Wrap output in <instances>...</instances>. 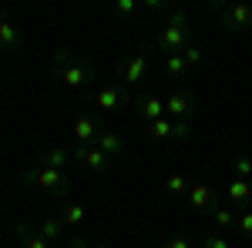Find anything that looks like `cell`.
I'll return each instance as SVG.
<instances>
[{
  "mask_svg": "<svg viewBox=\"0 0 252 248\" xmlns=\"http://www.w3.org/2000/svg\"><path fill=\"white\" fill-rule=\"evenodd\" d=\"M51 74H54V81L67 84V87H78L84 101L94 94V67L78 60L71 51H54L51 54Z\"/></svg>",
  "mask_w": 252,
  "mask_h": 248,
  "instance_id": "cell-1",
  "label": "cell"
},
{
  "mask_svg": "<svg viewBox=\"0 0 252 248\" xmlns=\"http://www.w3.org/2000/svg\"><path fill=\"white\" fill-rule=\"evenodd\" d=\"M158 51L161 54H182L189 44H192V34H189V20H185V14L182 10H172L168 14V24L161 27V34H158Z\"/></svg>",
  "mask_w": 252,
  "mask_h": 248,
  "instance_id": "cell-2",
  "label": "cell"
},
{
  "mask_svg": "<svg viewBox=\"0 0 252 248\" xmlns=\"http://www.w3.org/2000/svg\"><path fill=\"white\" fill-rule=\"evenodd\" d=\"M24 185L40 188V191H51V194H58V198H64V194L71 191L67 174H64V171H54V168H44V165L27 168V171H24Z\"/></svg>",
  "mask_w": 252,
  "mask_h": 248,
  "instance_id": "cell-3",
  "label": "cell"
},
{
  "mask_svg": "<svg viewBox=\"0 0 252 248\" xmlns=\"http://www.w3.org/2000/svg\"><path fill=\"white\" fill-rule=\"evenodd\" d=\"M195 108H198V101H195L192 91H172V94L165 97V114L178 117V121H192Z\"/></svg>",
  "mask_w": 252,
  "mask_h": 248,
  "instance_id": "cell-4",
  "label": "cell"
},
{
  "mask_svg": "<svg viewBox=\"0 0 252 248\" xmlns=\"http://www.w3.org/2000/svg\"><path fill=\"white\" fill-rule=\"evenodd\" d=\"M215 10H222V24L232 34L252 30V3H232V7H215Z\"/></svg>",
  "mask_w": 252,
  "mask_h": 248,
  "instance_id": "cell-5",
  "label": "cell"
},
{
  "mask_svg": "<svg viewBox=\"0 0 252 248\" xmlns=\"http://www.w3.org/2000/svg\"><path fill=\"white\" fill-rule=\"evenodd\" d=\"M88 101H94V108H101V111H118V108L128 104V94L118 84H101V87H94V94Z\"/></svg>",
  "mask_w": 252,
  "mask_h": 248,
  "instance_id": "cell-6",
  "label": "cell"
},
{
  "mask_svg": "<svg viewBox=\"0 0 252 248\" xmlns=\"http://www.w3.org/2000/svg\"><path fill=\"white\" fill-rule=\"evenodd\" d=\"M148 71V54L145 51H135L118 64V74H121V84H138Z\"/></svg>",
  "mask_w": 252,
  "mask_h": 248,
  "instance_id": "cell-7",
  "label": "cell"
},
{
  "mask_svg": "<svg viewBox=\"0 0 252 248\" xmlns=\"http://www.w3.org/2000/svg\"><path fill=\"white\" fill-rule=\"evenodd\" d=\"M101 131H104V128H101V121L91 117V114H78V117H74V124H71V134H74V141H78V144H94Z\"/></svg>",
  "mask_w": 252,
  "mask_h": 248,
  "instance_id": "cell-8",
  "label": "cell"
},
{
  "mask_svg": "<svg viewBox=\"0 0 252 248\" xmlns=\"http://www.w3.org/2000/svg\"><path fill=\"white\" fill-rule=\"evenodd\" d=\"M71 158L84 161L91 171H108V168H111V158L104 151H97L94 144H74V148H71Z\"/></svg>",
  "mask_w": 252,
  "mask_h": 248,
  "instance_id": "cell-9",
  "label": "cell"
},
{
  "mask_svg": "<svg viewBox=\"0 0 252 248\" xmlns=\"http://www.w3.org/2000/svg\"><path fill=\"white\" fill-rule=\"evenodd\" d=\"M189 205L195 211H212L215 208V188L212 185H202V181L189 185Z\"/></svg>",
  "mask_w": 252,
  "mask_h": 248,
  "instance_id": "cell-10",
  "label": "cell"
},
{
  "mask_svg": "<svg viewBox=\"0 0 252 248\" xmlns=\"http://www.w3.org/2000/svg\"><path fill=\"white\" fill-rule=\"evenodd\" d=\"M135 111H138V117H141L145 124H152V121H158V117H165V101H161L158 94L138 97V101H135Z\"/></svg>",
  "mask_w": 252,
  "mask_h": 248,
  "instance_id": "cell-11",
  "label": "cell"
},
{
  "mask_svg": "<svg viewBox=\"0 0 252 248\" xmlns=\"http://www.w3.org/2000/svg\"><path fill=\"white\" fill-rule=\"evenodd\" d=\"M225 194H229V201L239 205V208H246L252 201V181H242V178H232L229 185H225Z\"/></svg>",
  "mask_w": 252,
  "mask_h": 248,
  "instance_id": "cell-12",
  "label": "cell"
},
{
  "mask_svg": "<svg viewBox=\"0 0 252 248\" xmlns=\"http://www.w3.org/2000/svg\"><path fill=\"white\" fill-rule=\"evenodd\" d=\"M94 148H97V151H104L108 158H118V154H125V138H118L115 131H108V128H104V131L97 134Z\"/></svg>",
  "mask_w": 252,
  "mask_h": 248,
  "instance_id": "cell-13",
  "label": "cell"
},
{
  "mask_svg": "<svg viewBox=\"0 0 252 248\" xmlns=\"http://www.w3.org/2000/svg\"><path fill=\"white\" fill-rule=\"evenodd\" d=\"M67 161H71V151H67V148H51V151H44L37 158V165L54 168V171H64V168H67Z\"/></svg>",
  "mask_w": 252,
  "mask_h": 248,
  "instance_id": "cell-14",
  "label": "cell"
},
{
  "mask_svg": "<svg viewBox=\"0 0 252 248\" xmlns=\"http://www.w3.org/2000/svg\"><path fill=\"white\" fill-rule=\"evenodd\" d=\"M20 30L10 24V20H0V51H17L20 47Z\"/></svg>",
  "mask_w": 252,
  "mask_h": 248,
  "instance_id": "cell-15",
  "label": "cell"
},
{
  "mask_svg": "<svg viewBox=\"0 0 252 248\" xmlns=\"http://www.w3.org/2000/svg\"><path fill=\"white\" fill-rule=\"evenodd\" d=\"M172 128H175V121L165 114V117H158V121L148 124V134H152V141H168L172 138Z\"/></svg>",
  "mask_w": 252,
  "mask_h": 248,
  "instance_id": "cell-16",
  "label": "cell"
},
{
  "mask_svg": "<svg viewBox=\"0 0 252 248\" xmlns=\"http://www.w3.org/2000/svg\"><path fill=\"white\" fill-rule=\"evenodd\" d=\"M40 235H44L47 242H58L61 235H64V221H61V215H54V218H44V221H40Z\"/></svg>",
  "mask_w": 252,
  "mask_h": 248,
  "instance_id": "cell-17",
  "label": "cell"
},
{
  "mask_svg": "<svg viewBox=\"0 0 252 248\" xmlns=\"http://www.w3.org/2000/svg\"><path fill=\"white\" fill-rule=\"evenodd\" d=\"M212 221L219 228H235V221H239V215L232 208H225V205H215L212 208Z\"/></svg>",
  "mask_w": 252,
  "mask_h": 248,
  "instance_id": "cell-18",
  "label": "cell"
},
{
  "mask_svg": "<svg viewBox=\"0 0 252 248\" xmlns=\"http://www.w3.org/2000/svg\"><path fill=\"white\" fill-rule=\"evenodd\" d=\"M165 71H168L172 81H182V77L189 74V64H185L182 54H172V57H165Z\"/></svg>",
  "mask_w": 252,
  "mask_h": 248,
  "instance_id": "cell-19",
  "label": "cell"
},
{
  "mask_svg": "<svg viewBox=\"0 0 252 248\" xmlns=\"http://www.w3.org/2000/svg\"><path fill=\"white\" fill-rule=\"evenodd\" d=\"M17 235L24 238V248H51V242H47V238H44L40 231H31L27 225H20Z\"/></svg>",
  "mask_w": 252,
  "mask_h": 248,
  "instance_id": "cell-20",
  "label": "cell"
},
{
  "mask_svg": "<svg viewBox=\"0 0 252 248\" xmlns=\"http://www.w3.org/2000/svg\"><path fill=\"white\" fill-rule=\"evenodd\" d=\"M84 215H88V211H84V205L67 201V205H64V211H61V221H64V225H81V221H84Z\"/></svg>",
  "mask_w": 252,
  "mask_h": 248,
  "instance_id": "cell-21",
  "label": "cell"
},
{
  "mask_svg": "<svg viewBox=\"0 0 252 248\" xmlns=\"http://www.w3.org/2000/svg\"><path fill=\"white\" fill-rule=\"evenodd\" d=\"M232 168H235V178L252 181V158H246V154H235V158H232Z\"/></svg>",
  "mask_w": 252,
  "mask_h": 248,
  "instance_id": "cell-22",
  "label": "cell"
},
{
  "mask_svg": "<svg viewBox=\"0 0 252 248\" xmlns=\"http://www.w3.org/2000/svg\"><path fill=\"white\" fill-rule=\"evenodd\" d=\"M198 248H232V245H229V238H225V235L209 231V235H202V238H198Z\"/></svg>",
  "mask_w": 252,
  "mask_h": 248,
  "instance_id": "cell-23",
  "label": "cell"
},
{
  "mask_svg": "<svg viewBox=\"0 0 252 248\" xmlns=\"http://www.w3.org/2000/svg\"><path fill=\"white\" fill-rule=\"evenodd\" d=\"M182 57H185V64H189V67H198V64L205 60V51H202L198 44H189V47L182 51Z\"/></svg>",
  "mask_w": 252,
  "mask_h": 248,
  "instance_id": "cell-24",
  "label": "cell"
},
{
  "mask_svg": "<svg viewBox=\"0 0 252 248\" xmlns=\"http://www.w3.org/2000/svg\"><path fill=\"white\" fill-rule=\"evenodd\" d=\"M165 188H168V194H172V198H175V194H182V191H189V185H185V174H178V171L168 174Z\"/></svg>",
  "mask_w": 252,
  "mask_h": 248,
  "instance_id": "cell-25",
  "label": "cell"
},
{
  "mask_svg": "<svg viewBox=\"0 0 252 248\" xmlns=\"http://www.w3.org/2000/svg\"><path fill=\"white\" fill-rule=\"evenodd\" d=\"M189 138H192V121H175L172 141H189Z\"/></svg>",
  "mask_w": 252,
  "mask_h": 248,
  "instance_id": "cell-26",
  "label": "cell"
},
{
  "mask_svg": "<svg viewBox=\"0 0 252 248\" xmlns=\"http://www.w3.org/2000/svg\"><path fill=\"white\" fill-rule=\"evenodd\" d=\"M235 228H239V235H242V238H249V242H252V211H242V215H239Z\"/></svg>",
  "mask_w": 252,
  "mask_h": 248,
  "instance_id": "cell-27",
  "label": "cell"
},
{
  "mask_svg": "<svg viewBox=\"0 0 252 248\" xmlns=\"http://www.w3.org/2000/svg\"><path fill=\"white\" fill-rule=\"evenodd\" d=\"M135 10H138V0H118V3H115V14H118V17H131Z\"/></svg>",
  "mask_w": 252,
  "mask_h": 248,
  "instance_id": "cell-28",
  "label": "cell"
},
{
  "mask_svg": "<svg viewBox=\"0 0 252 248\" xmlns=\"http://www.w3.org/2000/svg\"><path fill=\"white\" fill-rule=\"evenodd\" d=\"M165 248H192V242H189L185 235H172V238L165 242Z\"/></svg>",
  "mask_w": 252,
  "mask_h": 248,
  "instance_id": "cell-29",
  "label": "cell"
},
{
  "mask_svg": "<svg viewBox=\"0 0 252 248\" xmlns=\"http://www.w3.org/2000/svg\"><path fill=\"white\" fill-rule=\"evenodd\" d=\"M67 248H94V245H91L88 238H71V242H67Z\"/></svg>",
  "mask_w": 252,
  "mask_h": 248,
  "instance_id": "cell-30",
  "label": "cell"
},
{
  "mask_svg": "<svg viewBox=\"0 0 252 248\" xmlns=\"http://www.w3.org/2000/svg\"><path fill=\"white\" fill-rule=\"evenodd\" d=\"M145 7H148V10H165V3H161V0H145Z\"/></svg>",
  "mask_w": 252,
  "mask_h": 248,
  "instance_id": "cell-31",
  "label": "cell"
},
{
  "mask_svg": "<svg viewBox=\"0 0 252 248\" xmlns=\"http://www.w3.org/2000/svg\"><path fill=\"white\" fill-rule=\"evenodd\" d=\"M94 248H108V245H94Z\"/></svg>",
  "mask_w": 252,
  "mask_h": 248,
  "instance_id": "cell-32",
  "label": "cell"
}]
</instances>
